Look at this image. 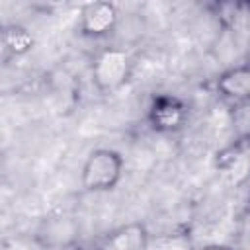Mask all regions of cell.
Here are the masks:
<instances>
[{"label": "cell", "instance_id": "obj_4", "mask_svg": "<svg viewBox=\"0 0 250 250\" xmlns=\"http://www.w3.org/2000/svg\"><path fill=\"white\" fill-rule=\"evenodd\" d=\"M117 23V8L109 2H90L80 14V31L90 37H104Z\"/></svg>", "mask_w": 250, "mask_h": 250}, {"label": "cell", "instance_id": "obj_10", "mask_svg": "<svg viewBox=\"0 0 250 250\" xmlns=\"http://www.w3.org/2000/svg\"><path fill=\"white\" fill-rule=\"evenodd\" d=\"M238 248L240 250H250V211L242 217L240 230H238Z\"/></svg>", "mask_w": 250, "mask_h": 250}, {"label": "cell", "instance_id": "obj_1", "mask_svg": "<svg viewBox=\"0 0 250 250\" xmlns=\"http://www.w3.org/2000/svg\"><path fill=\"white\" fill-rule=\"evenodd\" d=\"M123 176V156L113 148H94L80 172V184L86 191H111Z\"/></svg>", "mask_w": 250, "mask_h": 250}, {"label": "cell", "instance_id": "obj_7", "mask_svg": "<svg viewBox=\"0 0 250 250\" xmlns=\"http://www.w3.org/2000/svg\"><path fill=\"white\" fill-rule=\"evenodd\" d=\"M2 43H4V49L10 51L12 55H23V53H27L31 49L33 37L25 27L8 25L2 31Z\"/></svg>", "mask_w": 250, "mask_h": 250}, {"label": "cell", "instance_id": "obj_11", "mask_svg": "<svg viewBox=\"0 0 250 250\" xmlns=\"http://www.w3.org/2000/svg\"><path fill=\"white\" fill-rule=\"evenodd\" d=\"M199 250H234V248L232 246H227V244H207V246H203Z\"/></svg>", "mask_w": 250, "mask_h": 250}, {"label": "cell", "instance_id": "obj_8", "mask_svg": "<svg viewBox=\"0 0 250 250\" xmlns=\"http://www.w3.org/2000/svg\"><path fill=\"white\" fill-rule=\"evenodd\" d=\"M68 229H74L72 221L66 219V217H59L55 221H49L45 225V244H51V246H64V238H61V230H68Z\"/></svg>", "mask_w": 250, "mask_h": 250}, {"label": "cell", "instance_id": "obj_3", "mask_svg": "<svg viewBox=\"0 0 250 250\" xmlns=\"http://www.w3.org/2000/svg\"><path fill=\"white\" fill-rule=\"evenodd\" d=\"M148 121H150V127L158 133L178 131L188 121V105L176 96L160 94L150 104Z\"/></svg>", "mask_w": 250, "mask_h": 250}, {"label": "cell", "instance_id": "obj_9", "mask_svg": "<svg viewBox=\"0 0 250 250\" xmlns=\"http://www.w3.org/2000/svg\"><path fill=\"white\" fill-rule=\"evenodd\" d=\"M232 125L240 139L250 137V102H242L234 105L232 111Z\"/></svg>", "mask_w": 250, "mask_h": 250}, {"label": "cell", "instance_id": "obj_2", "mask_svg": "<svg viewBox=\"0 0 250 250\" xmlns=\"http://www.w3.org/2000/svg\"><path fill=\"white\" fill-rule=\"evenodd\" d=\"M131 74V57L125 49L107 47L104 49L92 64V82L98 92L109 94L119 90Z\"/></svg>", "mask_w": 250, "mask_h": 250}, {"label": "cell", "instance_id": "obj_6", "mask_svg": "<svg viewBox=\"0 0 250 250\" xmlns=\"http://www.w3.org/2000/svg\"><path fill=\"white\" fill-rule=\"evenodd\" d=\"M217 90L223 98L234 102V105L250 102V64L225 70L217 80Z\"/></svg>", "mask_w": 250, "mask_h": 250}, {"label": "cell", "instance_id": "obj_5", "mask_svg": "<svg viewBox=\"0 0 250 250\" xmlns=\"http://www.w3.org/2000/svg\"><path fill=\"white\" fill-rule=\"evenodd\" d=\"M98 250H148V230L143 223H127L107 232Z\"/></svg>", "mask_w": 250, "mask_h": 250}]
</instances>
